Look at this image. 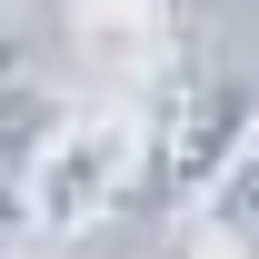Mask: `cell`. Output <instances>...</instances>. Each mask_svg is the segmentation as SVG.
Here are the masks:
<instances>
[{"label":"cell","mask_w":259,"mask_h":259,"mask_svg":"<svg viewBox=\"0 0 259 259\" xmlns=\"http://www.w3.org/2000/svg\"><path fill=\"white\" fill-rule=\"evenodd\" d=\"M150 190V130L130 100H70L50 150L30 169V229L50 239H90Z\"/></svg>","instance_id":"cell-1"},{"label":"cell","mask_w":259,"mask_h":259,"mask_svg":"<svg viewBox=\"0 0 259 259\" xmlns=\"http://www.w3.org/2000/svg\"><path fill=\"white\" fill-rule=\"evenodd\" d=\"M140 90H150L140 130H150V190L160 199H199L229 169V150L259 130V80L249 70H169L160 60Z\"/></svg>","instance_id":"cell-2"},{"label":"cell","mask_w":259,"mask_h":259,"mask_svg":"<svg viewBox=\"0 0 259 259\" xmlns=\"http://www.w3.org/2000/svg\"><path fill=\"white\" fill-rule=\"evenodd\" d=\"M60 110L70 90H50V80H0V229H30V169L50 150Z\"/></svg>","instance_id":"cell-3"},{"label":"cell","mask_w":259,"mask_h":259,"mask_svg":"<svg viewBox=\"0 0 259 259\" xmlns=\"http://www.w3.org/2000/svg\"><path fill=\"white\" fill-rule=\"evenodd\" d=\"M70 40L100 80H150L160 70V0H70Z\"/></svg>","instance_id":"cell-4"},{"label":"cell","mask_w":259,"mask_h":259,"mask_svg":"<svg viewBox=\"0 0 259 259\" xmlns=\"http://www.w3.org/2000/svg\"><path fill=\"white\" fill-rule=\"evenodd\" d=\"M199 220L220 229L229 249H249V259H259V130L229 150V169H220V180L199 190Z\"/></svg>","instance_id":"cell-5"},{"label":"cell","mask_w":259,"mask_h":259,"mask_svg":"<svg viewBox=\"0 0 259 259\" xmlns=\"http://www.w3.org/2000/svg\"><path fill=\"white\" fill-rule=\"evenodd\" d=\"M180 259H249V249H229V239H220V229H209V220H199V229H190V239H180Z\"/></svg>","instance_id":"cell-6"},{"label":"cell","mask_w":259,"mask_h":259,"mask_svg":"<svg viewBox=\"0 0 259 259\" xmlns=\"http://www.w3.org/2000/svg\"><path fill=\"white\" fill-rule=\"evenodd\" d=\"M0 30H10V0H0Z\"/></svg>","instance_id":"cell-7"},{"label":"cell","mask_w":259,"mask_h":259,"mask_svg":"<svg viewBox=\"0 0 259 259\" xmlns=\"http://www.w3.org/2000/svg\"><path fill=\"white\" fill-rule=\"evenodd\" d=\"M10 259H30V249H10Z\"/></svg>","instance_id":"cell-8"}]
</instances>
